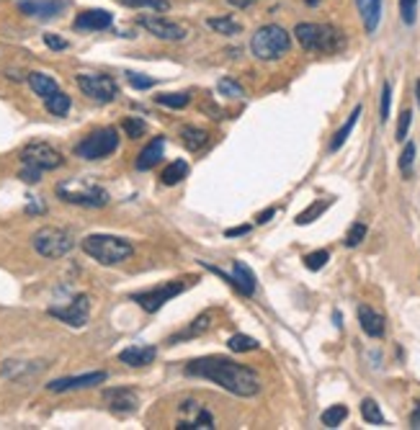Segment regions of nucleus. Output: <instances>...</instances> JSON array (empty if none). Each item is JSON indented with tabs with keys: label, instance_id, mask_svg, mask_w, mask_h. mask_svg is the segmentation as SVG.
<instances>
[{
	"label": "nucleus",
	"instance_id": "nucleus-1",
	"mask_svg": "<svg viewBox=\"0 0 420 430\" xmlns=\"http://www.w3.org/2000/svg\"><path fill=\"white\" fill-rule=\"evenodd\" d=\"M186 374L189 377H199V379H209V382L219 384L222 389L232 392L238 397H256L261 392V377L256 371L243 366V363H235L230 358H219V356H209V358H196V361L186 363Z\"/></svg>",
	"mask_w": 420,
	"mask_h": 430
},
{
	"label": "nucleus",
	"instance_id": "nucleus-2",
	"mask_svg": "<svg viewBox=\"0 0 420 430\" xmlns=\"http://www.w3.org/2000/svg\"><path fill=\"white\" fill-rule=\"evenodd\" d=\"M21 162H23V168H21L19 173L21 181L39 183L41 173H44V170L62 168L65 157H62L52 145H47V142H31V145H26V147L21 150Z\"/></svg>",
	"mask_w": 420,
	"mask_h": 430
},
{
	"label": "nucleus",
	"instance_id": "nucleus-3",
	"mask_svg": "<svg viewBox=\"0 0 420 430\" xmlns=\"http://www.w3.org/2000/svg\"><path fill=\"white\" fill-rule=\"evenodd\" d=\"M85 256H90L101 266H119L135 256V245L116 235H88L80 242Z\"/></svg>",
	"mask_w": 420,
	"mask_h": 430
},
{
	"label": "nucleus",
	"instance_id": "nucleus-4",
	"mask_svg": "<svg viewBox=\"0 0 420 430\" xmlns=\"http://www.w3.org/2000/svg\"><path fill=\"white\" fill-rule=\"evenodd\" d=\"M294 36L307 52L335 54L346 47V36L330 23H299L294 28Z\"/></svg>",
	"mask_w": 420,
	"mask_h": 430
},
{
	"label": "nucleus",
	"instance_id": "nucleus-5",
	"mask_svg": "<svg viewBox=\"0 0 420 430\" xmlns=\"http://www.w3.org/2000/svg\"><path fill=\"white\" fill-rule=\"evenodd\" d=\"M289 47H292V36L286 28L276 26V23L261 26L251 39V52L258 60H278L289 52Z\"/></svg>",
	"mask_w": 420,
	"mask_h": 430
},
{
	"label": "nucleus",
	"instance_id": "nucleus-6",
	"mask_svg": "<svg viewBox=\"0 0 420 430\" xmlns=\"http://www.w3.org/2000/svg\"><path fill=\"white\" fill-rule=\"evenodd\" d=\"M31 242H34V250L41 258L57 261V258H65L75 248V235L65 227H41Z\"/></svg>",
	"mask_w": 420,
	"mask_h": 430
},
{
	"label": "nucleus",
	"instance_id": "nucleus-7",
	"mask_svg": "<svg viewBox=\"0 0 420 430\" xmlns=\"http://www.w3.org/2000/svg\"><path fill=\"white\" fill-rule=\"evenodd\" d=\"M116 147H119V132L114 127H103L78 142L75 155L83 160H101V157H109L111 152H116Z\"/></svg>",
	"mask_w": 420,
	"mask_h": 430
},
{
	"label": "nucleus",
	"instance_id": "nucleus-8",
	"mask_svg": "<svg viewBox=\"0 0 420 430\" xmlns=\"http://www.w3.org/2000/svg\"><path fill=\"white\" fill-rule=\"evenodd\" d=\"M57 196H60L65 204L88 206V209H101L109 204L106 189L95 186V183H60V186H57Z\"/></svg>",
	"mask_w": 420,
	"mask_h": 430
},
{
	"label": "nucleus",
	"instance_id": "nucleus-9",
	"mask_svg": "<svg viewBox=\"0 0 420 430\" xmlns=\"http://www.w3.org/2000/svg\"><path fill=\"white\" fill-rule=\"evenodd\" d=\"M191 283H194V278H183V281H170L165 283V286H155V289H147V291H140V294H135L132 299H135L140 307H142L145 312H149V315H155L157 310H163V304L170 302L173 296L183 294V291L189 289Z\"/></svg>",
	"mask_w": 420,
	"mask_h": 430
},
{
	"label": "nucleus",
	"instance_id": "nucleus-10",
	"mask_svg": "<svg viewBox=\"0 0 420 430\" xmlns=\"http://www.w3.org/2000/svg\"><path fill=\"white\" fill-rule=\"evenodd\" d=\"M78 88L95 103H111L119 95V85L111 75L101 73H80L78 75Z\"/></svg>",
	"mask_w": 420,
	"mask_h": 430
},
{
	"label": "nucleus",
	"instance_id": "nucleus-11",
	"mask_svg": "<svg viewBox=\"0 0 420 430\" xmlns=\"http://www.w3.org/2000/svg\"><path fill=\"white\" fill-rule=\"evenodd\" d=\"M49 315L57 317L60 322L70 325V327H85L90 317V296L78 294L68 307H49Z\"/></svg>",
	"mask_w": 420,
	"mask_h": 430
},
{
	"label": "nucleus",
	"instance_id": "nucleus-12",
	"mask_svg": "<svg viewBox=\"0 0 420 430\" xmlns=\"http://www.w3.org/2000/svg\"><path fill=\"white\" fill-rule=\"evenodd\" d=\"M103 402L109 404V410L116 415H129L140 407V394L137 389H129V387H114V389L103 392Z\"/></svg>",
	"mask_w": 420,
	"mask_h": 430
},
{
	"label": "nucleus",
	"instance_id": "nucleus-13",
	"mask_svg": "<svg viewBox=\"0 0 420 430\" xmlns=\"http://www.w3.org/2000/svg\"><path fill=\"white\" fill-rule=\"evenodd\" d=\"M140 26L147 28L149 34L157 36V39H165V41H178L186 36V28L173 23V21H165L160 16H142L140 19Z\"/></svg>",
	"mask_w": 420,
	"mask_h": 430
},
{
	"label": "nucleus",
	"instance_id": "nucleus-14",
	"mask_svg": "<svg viewBox=\"0 0 420 430\" xmlns=\"http://www.w3.org/2000/svg\"><path fill=\"white\" fill-rule=\"evenodd\" d=\"M106 382V371H90V374H80V377H65V379H55V382L47 384L49 392H73V389H88V387H95V384Z\"/></svg>",
	"mask_w": 420,
	"mask_h": 430
},
{
	"label": "nucleus",
	"instance_id": "nucleus-15",
	"mask_svg": "<svg viewBox=\"0 0 420 430\" xmlns=\"http://www.w3.org/2000/svg\"><path fill=\"white\" fill-rule=\"evenodd\" d=\"M111 23H114V16H111L109 11H103V8H90V11L78 14L73 28L75 31H103V28H109Z\"/></svg>",
	"mask_w": 420,
	"mask_h": 430
},
{
	"label": "nucleus",
	"instance_id": "nucleus-16",
	"mask_svg": "<svg viewBox=\"0 0 420 430\" xmlns=\"http://www.w3.org/2000/svg\"><path fill=\"white\" fill-rule=\"evenodd\" d=\"M65 8V0H19V11L31 19H55Z\"/></svg>",
	"mask_w": 420,
	"mask_h": 430
},
{
	"label": "nucleus",
	"instance_id": "nucleus-17",
	"mask_svg": "<svg viewBox=\"0 0 420 430\" xmlns=\"http://www.w3.org/2000/svg\"><path fill=\"white\" fill-rule=\"evenodd\" d=\"M157 358V348L152 345H129L119 353V361L132 366V369H142V366H149V363Z\"/></svg>",
	"mask_w": 420,
	"mask_h": 430
},
{
	"label": "nucleus",
	"instance_id": "nucleus-18",
	"mask_svg": "<svg viewBox=\"0 0 420 430\" xmlns=\"http://www.w3.org/2000/svg\"><path fill=\"white\" fill-rule=\"evenodd\" d=\"M230 276H232V289H238L243 296L256 294V273L251 271V266H245L243 261H235Z\"/></svg>",
	"mask_w": 420,
	"mask_h": 430
},
{
	"label": "nucleus",
	"instance_id": "nucleus-19",
	"mask_svg": "<svg viewBox=\"0 0 420 430\" xmlns=\"http://www.w3.org/2000/svg\"><path fill=\"white\" fill-rule=\"evenodd\" d=\"M211 320H214V315H211V312H204V315H199L186 330H181V332H176V335H170L168 343L173 345V343H181V340H194V337L204 335V332H209Z\"/></svg>",
	"mask_w": 420,
	"mask_h": 430
},
{
	"label": "nucleus",
	"instance_id": "nucleus-20",
	"mask_svg": "<svg viewBox=\"0 0 420 430\" xmlns=\"http://www.w3.org/2000/svg\"><path fill=\"white\" fill-rule=\"evenodd\" d=\"M163 150H165V137H155V140L149 142L147 147L137 155V170H152L157 162L163 160Z\"/></svg>",
	"mask_w": 420,
	"mask_h": 430
},
{
	"label": "nucleus",
	"instance_id": "nucleus-21",
	"mask_svg": "<svg viewBox=\"0 0 420 430\" xmlns=\"http://www.w3.org/2000/svg\"><path fill=\"white\" fill-rule=\"evenodd\" d=\"M359 322H361V330H364L369 337L384 335V317L377 310H372V307H366V304L359 307Z\"/></svg>",
	"mask_w": 420,
	"mask_h": 430
},
{
	"label": "nucleus",
	"instance_id": "nucleus-22",
	"mask_svg": "<svg viewBox=\"0 0 420 430\" xmlns=\"http://www.w3.org/2000/svg\"><path fill=\"white\" fill-rule=\"evenodd\" d=\"M356 6H359L364 28L369 34H374L382 21V0H356Z\"/></svg>",
	"mask_w": 420,
	"mask_h": 430
},
{
	"label": "nucleus",
	"instance_id": "nucleus-23",
	"mask_svg": "<svg viewBox=\"0 0 420 430\" xmlns=\"http://www.w3.org/2000/svg\"><path fill=\"white\" fill-rule=\"evenodd\" d=\"M28 85H31V90H34L36 95H41V98H49L52 93L60 90L57 80L47 73H31L28 75Z\"/></svg>",
	"mask_w": 420,
	"mask_h": 430
},
{
	"label": "nucleus",
	"instance_id": "nucleus-24",
	"mask_svg": "<svg viewBox=\"0 0 420 430\" xmlns=\"http://www.w3.org/2000/svg\"><path fill=\"white\" fill-rule=\"evenodd\" d=\"M181 142L183 147L191 150V152H199L201 147H206V142H209V135L199 127H183L181 129Z\"/></svg>",
	"mask_w": 420,
	"mask_h": 430
},
{
	"label": "nucleus",
	"instance_id": "nucleus-25",
	"mask_svg": "<svg viewBox=\"0 0 420 430\" xmlns=\"http://www.w3.org/2000/svg\"><path fill=\"white\" fill-rule=\"evenodd\" d=\"M359 116H361V106H356L353 108V114L348 116V121L343 124V127L335 132V137H332V142H330V152H338L343 145H346V140H348V135L353 132V127H356V121H359Z\"/></svg>",
	"mask_w": 420,
	"mask_h": 430
},
{
	"label": "nucleus",
	"instance_id": "nucleus-26",
	"mask_svg": "<svg viewBox=\"0 0 420 430\" xmlns=\"http://www.w3.org/2000/svg\"><path fill=\"white\" fill-rule=\"evenodd\" d=\"M209 28H214L217 34H224V36H238L243 31V23L235 21L232 16H222V19H209L206 21Z\"/></svg>",
	"mask_w": 420,
	"mask_h": 430
},
{
	"label": "nucleus",
	"instance_id": "nucleus-27",
	"mask_svg": "<svg viewBox=\"0 0 420 430\" xmlns=\"http://www.w3.org/2000/svg\"><path fill=\"white\" fill-rule=\"evenodd\" d=\"M189 175V162L183 160H173L168 165V168L163 170V175H160V181L165 183V186H176V183H181L183 178Z\"/></svg>",
	"mask_w": 420,
	"mask_h": 430
},
{
	"label": "nucleus",
	"instance_id": "nucleus-28",
	"mask_svg": "<svg viewBox=\"0 0 420 430\" xmlns=\"http://www.w3.org/2000/svg\"><path fill=\"white\" fill-rule=\"evenodd\" d=\"M44 103H47V111L55 116H68L70 106H73V101H70L68 93H62V90H57V93H52L49 98H44Z\"/></svg>",
	"mask_w": 420,
	"mask_h": 430
},
{
	"label": "nucleus",
	"instance_id": "nucleus-29",
	"mask_svg": "<svg viewBox=\"0 0 420 430\" xmlns=\"http://www.w3.org/2000/svg\"><path fill=\"white\" fill-rule=\"evenodd\" d=\"M361 415H364L366 423H372V425H384V415H382L379 404L374 402L372 397H366L364 402H361Z\"/></svg>",
	"mask_w": 420,
	"mask_h": 430
},
{
	"label": "nucleus",
	"instance_id": "nucleus-30",
	"mask_svg": "<svg viewBox=\"0 0 420 430\" xmlns=\"http://www.w3.org/2000/svg\"><path fill=\"white\" fill-rule=\"evenodd\" d=\"M227 348L235 350V353H248V350H258L261 348V343H258L256 337L251 335H232L230 340H227Z\"/></svg>",
	"mask_w": 420,
	"mask_h": 430
},
{
	"label": "nucleus",
	"instance_id": "nucleus-31",
	"mask_svg": "<svg viewBox=\"0 0 420 430\" xmlns=\"http://www.w3.org/2000/svg\"><path fill=\"white\" fill-rule=\"evenodd\" d=\"M346 417H348L346 404H332V407H327V410L322 412V425H327V428H338Z\"/></svg>",
	"mask_w": 420,
	"mask_h": 430
},
{
	"label": "nucleus",
	"instance_id": "nucleus-32",
	"mask_svg": "<svg viewBox=\"0 0 420 430\" xmlns=\"http://www.w3.org/2000/svg\"><path fill=\"white\" fill-rule=\"evenodd\" d=\"M330 204H332V199H325V201H315L310 209H305V211H302V214L297 216V224H310V222H315V219H317V216L322 214V211H325V209L330 206Z\"/></svg>",
	"mask_w": 420,
	"mask_h": 430
},
{
	"label": "nucleus",
	"instance_id": "nucleus-33",
	"mask_svg": "<svg viewBox=\"0 0 420 430\" xmlns=\"http://www.w3.org/2000/svg\"><path fill=\"white\" fill-rule=\"evenodd\" d=\"M157 103H163L168 108H186L191 103V95L189 93H160L155 95Z\"/></svg>",
	"mask_w": 420,
	"mask_h": 430
},
{
	"label": "nucleus",
	"instance_id": "nucleus-34",
	"mask_svg": "<svg viewBox=\"0 0 420 430\" xmlns=\"http://www.w3.org/2000/svg\"><path fill=\"white\" fill-rule=\"evenodd\" d=\"M122 3L129 8H149V11H160V14H165L170 8V0H122Z\"/></svg>",
	"mask_w": 420,
	"mask_h": 430
},
{
	"label": "nucleus",
	"instance_id": "nucleus-35",
	"mask_svg": "<svg viewBox=\"0 0 420 430\" xmlns=\"http://www.w3.org/2000/svg\"><path fill=\"white\" fill-rule=\"evenodd\" d=\"M217 90L222 95H227V98H243V95H245L243 85H240V83H235V80H230V78H222V80L217 83Z\"/></svg>",
	"mask_w": 420,
	"mask_h": 430
},
{
	"label": "nucleus",
	"instance_id": "nucleus-36",
	"mask_svg": "<svg viewBox=\"0 0 420 430\" xmlns=\"http://www.w3.org/2000/svg\"><path fill=\"white\" fill-rule=\"evenodd\" d=\"M366 224L364 222H356V224H351V229H348V235H346V245L348 248H356V245H361L364 242V237H366Z\"/></svg>",
	"mask_w": 420,
	"mask_h": 430
},
{
	"label": "nucleus",
	"instance_id": "nucleus-37",
	"mask_svg": "<svg viewBox=\"0 0 420 430\" xmlns=\"http://www.w3.org/2000/svg\"><path fill=\"white\" fill-rule=\"evenodd\" d=\"M400 16L407 26H413L418 19V0H400Z\"/></svg>",
	"mask_w": 420,
	"mask_h": 430
},
{
	"label": "nucleus",
	"instance_id": "nucleus-38",
	"mask_svg": "<svg viewBox=\"0 0 420 430\" xmlns=\"http://www.w3.org/2000/svg\"><path fill=\"white\" fill-rule=\"evenodd\" d=\"M327 261H330V253H327V250H315V253H310V256L305 258V266L310 271H320Z\"/></svg>",
	"mask_w": 420,
	"mask_h": 430
},
{
	"label": "nucleus",
	"instance_id": "nucleus-39",
	"mask_svg": "<svg viewBox=\"0 0 420 430\" xmlns=\"http://www.w3.org/2000/svg\"><path fill=\"white\" fill-rule=\"evenodd\" d=\"M145 129H147V124H145L142 119H135V116H129V119H124V132H127V137H142Z\"/></svg>",
	"mask_w": 420,
	"mask_h": 430
},
{
	"label": "nucleus",
	"instance_id": "nucleus-40",
	"mask_svg": "<svg viewBox=\"0 0 420 430\" xmlns=\"http://www.w3.org/2000/svg\"><path fill=\"white\" fill-rule=\"evenodd\" d=\"M413 162H415V145L413 142H407L405 150H402L400 155V170L405 175H410V170H413Z\"/></svg>",
	"mask_w": 420,
	"mask_h": 430
},
{
	"label": "nucleus",
	"instance_id": "nucleus-41",
	"mask_svg": "<svg viewBox=\"0 0 420 430\" xmlns=\"http://www.w3.org/2000/svg\"><path fill=\"white\" fill-rule=\"evenodd\" d=\"M127 80L132 88H137V90H147V88L155 85V80L152 78H147V75H140V73H127Z\"/></svg>",
	"mask_w": 420,
	"mask_h": 430
},
{
	"label": "nucleus",
	"instance_id": "nucleus-42",
	"mask_svg": "<svg viewBox=\"0 0 420 430\" xmlns=\"http://www.w3.org/2000/svg\"><path fill=\"white\" fill-rule=\"evenodd\" d=\"M389 103H392V85H389V83H384V88H382V103H379L382 121L389 119Z\"/></svg>",
	"mask_w": 420,
	"mask_h": 430
},
{
	"label": "nucleus",
	"instance_id": "nucleus-43",
	"mask_svg": "<svg viewBox=\"0 0 420 430\" xmlns=\"http://www.w3.org/2000/svg\"><path fill=\"white\" fill-rule=\"evenodd\" d=\"M410 121H413V114H410V108H402L400 121H397V140H400V142H405L407 129H410Z\"/></svg>",
	"mask_w": 420,
	"mask_h": 430
},
{
	"label": "nucleus",
	"instance_id": "nucleus-44",
	"mask_svg": "<svg viewBox=\"0 0 420 430\" xmlns=\"http://www.w3.org/2000/svg\"><path fill=\"white\" fill-rule=\"evenodd\" d=\"M44 44H47L49 49H57V52H60V49H68V41L55 34H44Z\"/></svg>",
	"mask_w": 420,
	"mask_h": 430
},
{
	"label": "nucleus",
	"instance_id": "nucleus-45",
	"mask_svg": "<svg viewBox=\"0 0 420 430\" xmlns=\"http://www.w3.org/2000/svg\"><path fill=\"white\" fill-rule=\"evenodd\" d=\"M251 232V224H243V227H232L224 232V237H240V235H248Z\"/></svg>",
	"mask_w": 420,
	"mask_h": 430
},
{
	"label": "nucleus",
	"instance_id": "nucleus-46",
	"mask_svg": "<svg viewBox=\"0 0 420 430\" xmlns=\"http://www.w3.org/2000/svg\"><path fill=\"white\" fill-rule=\"evenodd\" d=\"M410 428H413V430H420V402L415 404V410L410 412Z\"/></svg>",
	"mask_w": 420,
	"mask_h": 430
},
{
	"label": "nucleus",
	"instance_id": "nucleus-47",
	"mask_svg": "<svg viewBox=\"0 0 420 430\" xmlns=\"http://www.w3.org/2000/svg\"><path fill=\"white\" fill-rule=\"evenodd\" d=\"M273 214H276V209H273V206H271V209H266V211H261V214H258V224H266Z\"/></svg>",
	"mask_w": 420,
	"mask_h": 430
},
{
	"label": "nucleus",
	"instance_id": "nucleus-48",
	"mask_svg": "<svg viewBox=\"0 0 420 430\" xmlns=\"http://www.w3.org/2000/svg\"><path fill=\"white\" fill-rule=\"evenodd\" d=\"M230 6H235V8H248V6H253L256 0H227Z\"/></svg>",
	"mask_w": 420,
	"mask_h": 430
},
{
	"label": "nucleus",
	"instance_id": "nucleus-49",
	"mask_svg": "<svg viewBox=\"0 0 420 430\" xmlns=\"http://www.w3.org/2000/svg\"><path fill=\"white\" fill-rule=\"evenodd\" d=\"M415 95H418V106H420V80H418V85H415Z\"/></svg>",
	"mask_w": 420,
	"mask_h": 430
},
{
	"label": "nucleus",
	"instance_id": "nucleus-50",
	"mask_svg": "<svg viewBox=\"0 0 420 430\" xmlns=\"http://www.w3.org/2000/svg\"><path fill=\"white\" fill-rule=\"evenodd\" d=\"M307 6H320V0H305Z\"/></svg>",
	"mask_w": 420,
	"mask_h": 430
}]
</instances>
